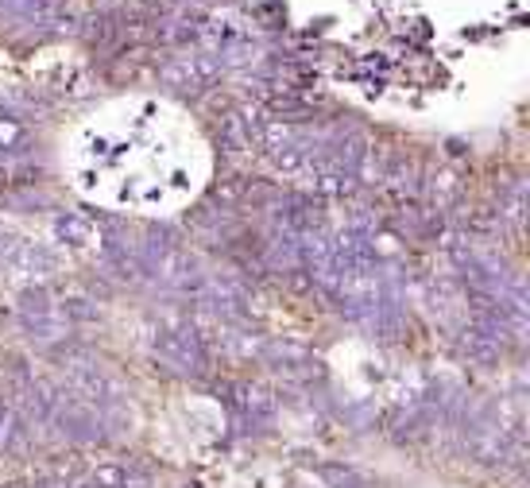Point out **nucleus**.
<instances>
[{"mask_svg": "<svg viewBox=\"0 0 530 488\" xmlns=\"http://www.w3.org/2000/svg\"><path fill=\"white\" fill-rule=\"evenodd\" d=\"M221 70V59L209 51H190V54H174V59H167L159 66L163 82L174 85V90H202V85H209Z\"/></svg>", "mask_w": 530, "mask_h": 488, "instance_id": "obj_1", "label": "nucleus"}, {"mask_svg": "<svg viewBox=\"0 0 530 488\" xmlns=\"http://www.w3.org/2000/svg\"><path fill=\"white\" fill-rule=\"evenodd\" d=\"M54 232H59L62 240H70V244H85V240H90V221L66 214V217L54 221Z\"/></svg>", "mask_w": 530, "mask_h": 488, "instance_id": "obj_2", "label": "nucleus"}]
</instances>
